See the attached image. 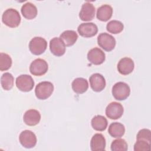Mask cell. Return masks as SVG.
Returning <instances> with one entry per match:
<instances>
[{
    "label": "cell",
    "mask_w": 151,
    "mask_h": 151,
    "mask_svg": "<svg viewBox=\"0 0 151 151\" xmlns=\"http://www.w3.org/2000/svg\"><path fill=\"white\" fill-rule=\"evenodd\" d=\"M98 45L106 51H111L116 45V40L110 34L104 32L101 33L97 37Z\"/></svg>",
    "instance_id": "5"
},
{
    "label": "cell",
    "mask_w": 151,
    "mask_h": 151,
    "mask_svg": "<svg viewBox=\"0 0 151 151\" xmlns=\"http://www.w3.org/2000/svg\"><path fill=\"white\" fill-rule=\"evenodd\" d=\"M123 28L124 25L123 23L117 20L110 21L107 23L106 25L107 30L109 32L114 34L121 32L123 30Z\"/></svg>",
    "instance_id": "24"
},
{
    "label": "cell",
    "mask_w": 151,
    "mask_h": 151,
    "mask_svg": "<svg viewBox=\"0 0 151 151\" xmlns=\"http://www.w3.org/2000/svg\"><path fill=\"white\" fill-rule=\"evenodd\" d=\"M47 47V41L41 37H35L29 43V49L32 54L38 55L45 52Z\"/></svg>",
    "instance_id": "4"
},
{
    "label": "cell",
    "mask_w": 151,
    "mask_h": 151,
    "mask_svg": "<svg viewBox=\"0 0 151 151\" xmlns=\"http://www.w3.org/2000/svg\"><path fill=\"white\" fill-rule=\"evenodd\" d=\"M21 11L23 17L27 19H34L37 15V7L33 4L29 2L22 6Z\"/></svg>",
    "instance_id": "21"
},
{
    "label": "cell",
    "mask_w": 151,
    "mask_h": 151,
    "mask_svg": "<svg viewBox=\"0 0 151 151\" xmlns=\"http://www.w3.org/2000/svg\"><path fill=\"white\" fill-rule=\"evenodd\" d=\"M71 87L75 93L77 94H83L87 90L88 84L86 79L82 77H78L73 80L71 84Z\"/></svg>",
    "instance_id": "19"
},
{
    "label": "cell",
    "mask_w": 151,
    "mask_h": 151,
    "mask_svg": "<svg viewBox=\"0 0 151 151\" xmlns=\"http://www.w3.org/2000/svg\"><path fill=\"white\" fill-rule=\"evenodd\" d=\"M17 87L21 91H31L34 86V81L32 77L28 74H22L16 78Z\"/></svg>",
    "instance_id": "6"
},
{
    "label": "cell",
    "mask_w": 151,
    "mask_h": 151,
    "mask_svg": "<svg viewBox=\"0 0 151 151\" xmlns=\"http://www.w3.org/2000/svg\"><path fill=\"white\" fill-rule=\"evenodd\" d=\"M54 91V86L50 81H42L38 83L35 89L36 97L40 100H45L52 94Z\"/></svg>",
    "instance_id": "2"
},
{
    "label": "cell",
    "mask_w": 151,
    "mask_h": 151,
    "mask_svg": "<svg viewBox=\"0 0 151 151\" xmlns=\"http://www.w3.org/2000/svg\"><path fill=\"white\" fill-rule=\"evenodd\" d=\"M134 67V62L130 58L124 57L117 64V70L122 75H127L131 73Z\"/></svg>",
    "instance_id": "15"
},
{
    "label": "cell",
    "mask_w": 151,
    "mask_h": 151,
    "mask_svg": "<svg viewBox=\"0 0 151 151\" xmlns=\"http://www.w3.org/2000/svg\"><path fill=\"white\" fill-rule=\"evenodd\" d=\"M106 58L104 52L99 48L91 49L87 53V59L93 64L100 65L104 63Z\"/></svg>",
    "instance_id": "11"
},
{
    "label": "cell",
    "mask_w": 151,
    "mask_h": 151,
    "mask_svg": "<svg viewBox=\"0 0 151 151\" xmlns=\"http://www.w3.org/2000/svg\"><path fill=\"white\" fill-rule=\"evenodd\" d=\"M123 106L120 103L116 101L109 103L105 111L107 117L113 120L120 118L123 114Z\"/></svg>",
    "instance_id": "8"
},
{
    "label": "cell",
    "mask_w": 151,
    "mask_h": 151,
    "mask_svg": "<svg viewBox=\"0 0 151 151\" xmlns=\"http://www.w3.org/2000/svg\"><path fill=\"white\" fill-rule=\"evenodd\" d=\"M20 143L25 148L34 147L37 144V137L31 131L25 130L22 131L19 136Z\"/></svg>",
    "instance_id": "9"
},
{
    "label": "cell",
    "mask_w": 151,
    "mask_h": 151,
    "mask_svg": "<svg viewBox=\"0 0 151 151\" xmlns=\"http://www.w3.org/2000/svg\"><path fill=\"white\" fill-rule=\"evenodd\" d=\"M90 147L92 151H103L106 147V139L100 133L95 134L91 138Z\"/></svg>",
    "instance_id": "17"
},
{
    "label": "cell",
    "mask_w": 151,
    "mask_h": 151,
    "mask_svg": "<svg viewBox=\"0 0 151 151\" xmlns=\"http://www.w3.org/2000/svg\"><path fill=\"white\" fill-rule=\"evenodd\" d=\"M89 81L91 89L96 92L101 91L106 87L104 77L99 73H94L89 78Z\"/></svg>",
    "instance_id": "12"
},
{
    "label": "cell",
    "mask_w": 151,
    "mask_h": 151,
    "mask_svg": "<svg viewBox=\"0 0 151 151\" xmlns=\"http://www.w3.org/2000/svg\"><path fill=\"white\" fill-rule=\"evenodd\" d=\"M79 34L85 38L94 36L98 32L97 26L93 22H85L81 24L77 28Z\"/></svg>",
    "instance_id": "10"
},
{
    "label": "cell",
    "mask_w": 151,
    "mask_h": 151,
    "mask_svg": "<svg viewBox=\"0 0 151 151\" xmlns=\"http://www.w3.org/2000/svg\"><path fill=\"white\" fill-rule=\"evenodd\" d=\"M60 38L66 47H70L76 42L78 38V35L73 30H66L61 34Z\"/></svg>",
    "instance_id": "20"
},
{
    "label": "cell",
    "mask_w": 151,
    "mask_h": 151,
    "mask_svg": "<svg viewBox=\"0 0 151 151\" xmlns=\"http://www.w3.org/2000/svg\"><path fill=\"white\" fill-rule=\"evenodd\" d=\"M14 77L9 73H5L1 78V84L2 87L5 90H11L14 86Z\"/></svg>",
    "instance_id": "25"
},
{
    "label": "cell",
    "mask_w": 151,
    "mask_h": 151,
    "mask_svg": "<svg viewBox=\"0 0 151 151\" xmlns=\"http://www.w3.org/2000/svg\"><path fill=\"white\" fill-rule=\"evenodd\" d=\"M21 16L18 11L14 8L6 9L2 14V22L11 28L17 27L21 22Z\"/></svg>",
    "instance_id": "1"
},
{
    "label": "cell",
    "mask_w": 151,
    "mask_h": 151,
    "mask_svg": "<svg viewBox=\"0 0 151 151\" xmlns=\"http://www.w3.org/2000/svg\"><path fill=\"white\" fill-rule=\"evenodd\" d=\"M12 65V59L11 57L4 52L0 54V70L6 71L11 68Z\"/></svg>",
    "instance_id": "26"
},
{
    "label": "cell",
    "mask_w": 151,
    "mask_h": 151,
    "mask_svg": "<svg viewBox=\"0 0 151 151\" xmlns=\"http://www.w3.org/2000/svg\"><path fill=\"white\" fill-rule=\"evenodd\" d=\"M108 132L111 136L119 138L123 136L124 134L125 128L123 124L118 122H113L110 124Z\"/></svg>",
    "instance_id": "23"
},
{
    "label": "cell",
    "mask_w": 151,
    "mask_h": 151,
    "mask_svg": "<svg viewBox=\"0 0 151 151\" xmlns=\"http://www.w3.org/2000/svg\"><path fill=\"white\" fill-rule=\"evenodd\" d=\"M150 149V143L145 140H137L134 145V151H149Z\"/></svg>",
    "instance_id": "29"
},
{
    "label": "cell",
    "mask_w": 151,
    "mask_h": 151,
    "mask_svg": "<svg viewBox=\"0 0 151 151\" xmlns=\"http://www.w3.org/2000/svg\"><path fill=\"white\" fill-rule=\"evenodd\" d=\"M23 120L24 123L28 126H35L39 123L41 120V114L38 110L30 109L24 113Z\"/></svg>",
    "instance_id": "16"
},
{
    "label": "cell",
    "mask_w": 151,
    "mask_h": 151,
    "mask_svg": "<svg viewBox=\"0 0 151 151\" xmlns=\"http://www.w3.org/2000/svg\"><path fill=\"white\" fill-rule=\"evenodd\" d=\"M137 140H145L150 143L151 141V132L149 129H143L139 131L137 136Z\"/></svg>",
    "instance_id": "28"
},
{
    "label": "cell",
    "mask_w": 151,
    "mask_h": 151,
    "mask_svg": "<svg viewBox=\"0 0 151 151\" xmlns=\"http://www.w3.org/2000/svg\"><path fill=\"white\" fill-rule=\"evenodd\" d=\"M127 149V143L123 139H116L111 144V150L112 151H126Z\"/></svg>",
    "instance_id": "27"
},
{
    "label": "cell",
    "mask_w": 151,
    "mask_h": 151,
    "mask_svg": "<svg viewBox=\"0 0 151 151\" xmlns=\"http://www.w3.org/2000/svg\"><path fill=\"white\" fill-rule=\"evenodd\" d=\"M50 49L54 55L60 57L65 52V45L60 38L54 37L50 40Z\"/></svg>",
    "instance_id": "14"
},
{
    "label": "cell",
    "mask_w": 151,
    "mask_h": 151,
    "mask_svg": "<svg viewBox=\"0 0 151 151\" xmlns=\"http://www.w3.org/2000/svg\"><path fill=\"white\" fill-rule=\"evenodd\" d=\"M130 88L126 83L120 81L114 84L112 87V94L117 100H124L130 95Z\"/></svg>",
    "instance_id": "3"
},
{
    "label": "cell",
    "mask_w": 151,
    "mask_h": 151,
    "mask_svg": "<svg viewBox=\"0 0 151 151\" xmlns=\"http://www.w3.org/2000/svg\"><path fill=\"white\" fill-rule=\"evenodd\" d=\"M91 126L97 131H104L106 130L108 122L106 118L101 115H96L91 119Z\"/></svg>",
    "instance_id": "22"
},
{
    "label": "cell",
    "mask_w": 151,
    "mask_h": 151,
    "mask_svg": "<svg viewBox=\"0 0 151 151\" xmlns=\"http://www.w3.org/2000/svg\"><path fill=\"white\" fill-rule=\"evenodd\" d=\"M95 15V7L88 2L84 3L79 13V17L83 21L92 20Z\"/></svg>",
    "instance_id": "13"
},
{
    "label": "cell",
    "mask_w": 151,
    "mask_h": 151,
    "mask_svg": "<svg viewBox=\"0 0 151 151\" xmlns=\"http://www.w3.org/2000/svg\"><path fill=\"white\" fill-rule=\"evenodd\" d=\"M48 69L47 63L42 58L34 60L30 64V73L35 76H41L45 74Z\"/></svg>",
    "instance_id": "7"
},
{
    "label": "cell",
    "mask_w": 151,
    "mask_h": 151,
    "mask_svg": "<svg viewBox=\"0 0 151 151\" xmlns=\"http://www.w3.org/2000/svg\"><path fill=\"white\" fill-rule=\"evenodd\" d=\"M113 8L107 4H104L98 8L96 16L98 19L101 21H107L110 19L112 16Z\"/></svg>",
    "instance_id": "18"
}]
</instances>
